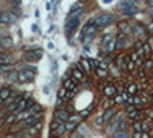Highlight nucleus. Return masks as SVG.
<instances>
[{"mask_svg":"<svg viewBox=\"0 0 153 138\" xmlns=\"http://www.w3.org/2000/svg\"><path fill=\"white\" fill-rule=\"evenodd\" d=\"M98 29H100V28H98L95 23H92V25L86 23V26L83 28V31H81V35H80V39L83 40L84 45H89V43L94 40V37L96 35Z\"/></svg>","mask_w":153,"mask_h":138,"instance_id":"obj_1","label":"nucleus"},{"mask_svg":"<svg viewBox=\"0 0 153 138\" xmlns=\"http://www.w3.org/2000/svg\"><path fill=\"white\" fill-rule=\"evenodd\" d=\"M120 8L125 15H135L138 12V2L136 0H123L120 3Z\"/></svg>","mask_w":153,"mask_h":138,"instance_id":"obj_2","label":"nucleus"},{"mask_svg":"<svg viewBox=\"0 0 153 138\" xmlns=\"http://www.w3.org/2000/svg\"><path fill=\"white\" fill-rule=\"evenodd\" d=\"M112 22H113V15L112 14H101V15H98L95 18V25L100 28V29H103V28H106V26H109Z\"/></svg>","mask_w":153,"mask_h":138,"instance_id":"obj_3","label":"nucleus"},{"mask_svg":"<svg viewBox=\"0 0 153 138\" xmlns=\"http://www.w3.org/2000/svg\"><path fill=\"white\" fill-rule=\"evenodd\" d=\"M78 25H80V18H67L66 20V25H65V34L67 35V37H70L72 34H74V31L78 28Z\"/></svg>","mask_w":153,"mask_h":138,"instance_id":"obj_4","label":"nucleus"},{"mask_svg":"<svg viewBox=\"0 0 153 138\" xmlns=\"http://www.w3.org/2000/svg\"><path fill=\"white\" fill-rule=\"evenodd\" d=\"M121 121H124V114H118V115H116V117L112 120L110 124L107 126V132H109V134L116 132V131H118V126H120Z\"/></svg>","mask_w":153,"mask_h":138,"instance_id":"obj_5","label":"nucleus"},{"mask_svg":"<svg viewBox=\"0 0 153 138\" xmlns=\"http://www.w3.org/2000/svg\"><path fill=\"white\" fill-rule=\"evenodd\" d=\"M83 14V5L81 3H75L74 6L70 8V11L67 14V18L70 20V18H80V15Z\"/></svg>","mask_w":153,"mask_h":138,"instance_id":"obj_6","label":"nucleus"},{"mask_svg":"<svg viewBox=\"0 0 153 138\" xmlns=\"http://www.w3.org/2000/svg\"><path fill=\"white\" fill-rule=\"evenodd\" d=\"M35 77V74L28 71V69H22L19 72V83H28V81H32Z\"/></svg>","mask_w":153,"mask_h":138,"instance_id":"obj_7","label":"nucleus"},{"mask_svg":"<svg viewBox=\"0 0 153 138\" xmlns=\"http://www.w3.org/2000/svg\"><path fill=\"white\" fill-rule=\"evenodd\" d=\"M41 57H43V51L40 48L26 52V60H28V61H38Z\"/></svg>","mask_w":153,"mask_h":138,"instance_id":"obj_8","label":"nucleus"},{"mask_svg":"<svg viewBox=\"0 0 153 138\" xmlns=\"http://www.w3.org/2000/svg\"><path fill=\"white\" fill-rule=\"evenodd\" d=\"M41 117H43L41 112H40V114H35V115H32V117H29V118H26L25 121H22V123H23L25 127H32L34 124H37L38 121H41Z\"/></svg>","mask_w":153,"mask_h":138,"instance_id":"obj_9","label":"nucleus"},{"mask_svg":"<svg viewBox=\"0 0 153 138\" xmlns=\"http://www.w3.org/2000/svg\"><path fill=\"white\" fill-rule=\"evenodd\" d=\"M75 68H78L80 71H83L84 74H89L92 71V66H91V63H89V58H83L81 61H78L75 64Z\"/></svg>","mask_w":153,"mask_h":138,"instance_id":"obj_10","label":"nucleus"},{"mask_svg":"<svg viewBox=\"0 0 153 138\" xmlns=\"http://www.w3.org/2000/svg\"><path fill=\"white\" fill-rule=\"evenodd\" d=\"M55 118L58 120V121H61V123H66L67 118H69V112L66 109H58L57 114H55Z\"/></svg>","mask_w":153,"mask_h":138,"instance_id":"obj_11","label":"nucleus"},{"mask_svg":"<svg viewBox=\"0 0 153 138\" xmlns=\"http://www.w3.org/2000/svg\"><path fill=\"white\" fill-rule=\"evenodd\" d=\"M2 22L3 23H15L17 22V15L11 12H2Z\"/></svg>","mask_w":153,"mask_h":138,"instance_id":"obj_12","label":"nucleus"},{"mask_svg":"<svg viewBox=\"0 0 153 138\" xmlns=\"http://www.w3.org/2000/svg\"><path fill=\"white\" fill-rule=\"evenodd\" d=\"M72 78H74L77 83L83 81V80H84V72L80 71L78 68H74V69H72Z\"/></svg>","mask_w":153,"mask_h":138,"instance_id":"obj_13","label":"nucleus"},{"mask_svg":"<svg viewBox=\"0 0 153 138\" xmlns=\"http://www.w3.org/2000/svg\"><path fill=\"white\" fill-rule=\"evenodd\" d=\"M41 131V121H38L37 124H34L32 127H29V131H28V135L31 137V138H35L38 135V132Z\"/></svg>","mask_w":153,"mask_h":138,"instance_id":"obj_14","label":"nucleus"},{"mask_svg":"<svg viewBox=\"0 0 153 138\" xmlns=\"http://www.w3.org/2000/svg\"><path fill=\"white\" fill-rule=\"evenodd\" d=\"M115 40H116V49H123V48L127 46V39H125V34L118 35Z\"/></svg>","mask_w":153,"mask_h":138,"instance_id":"obj_15","label":"nucleus"},{"mask_svg":"<svg viewBox=\"0 0 153 138\" xmlns=\"http://www.w3.org/2000/svg\"><path fill=\"white\" fill-rule=\"evenodd\" d=\"M0 45H2V48L5 49H9L12 48V39H9V37H0Z\"/></svg>","mask_w":153,"mask_h":138,"instance_id":"obj_16","label":"nucleus"},{"mask_svg":"<svg viewBox=\"0 0 153 138\" xmlns=\"http://www.w3.org/2000/svg\"><path fill=\"white\" fill-rule=\"evenodd\" d=\"M125 64H127L125 55H120V57L116 58V68H118L120 71H124V69H125Z\"/></svg>","mask_w":153,"mask_h":138,"instance_id":"obj_17","label":"nucleus"},{"mask_svg":"<svg viewBox=\"0 0 153 138\" xmlns=\"http://www.w3.org/2000/svg\"><path fill=\"white\" fill-rule=\"evenodd\" d=\"M112 40H115L113 34H112V32H106V34L101 37V45H103V46H106L107 43H110Z\"/></svg>","mask_w":153,"mask_h":138,"instance_id":"obj_18","label":"nucleus"},{"mask_svg":"<svg viewBox=\"0 0 153 138\" xmlns=\"http://www.w3.org/2000/svg\"><path fill=\"white\" fill-rule=\"evenodd\" d=\"M127 112H129L130 118L136 121V120H138V118H136V117H138V109H135V106H133V104H129V106H127Z\"/></svg>","mask_w":153,"mask_h":138,"instance_id":"obj_19","label":"nucleus"},{"mask_svg":"<svg viewBox=\"0 0 153 138\" xmlns=\"http://www.w3.org/2000/svg\"><path fill=\"white\" fill-rule=\"evenodd\" d=\"M115 117V110L113 109H107L106 112H104V115H103V118H104V123H109V121H112V118Z\"/></svg>","mask_w":153,"mask_h":138,"instance_id":"obj_20","label":"nucleus"},{"mask_svg":"<svg viewBox=\"0 0 153 138\" xmlns=\"http://www.w3.org/2000/svg\"><path fill=\"white\" fill-rule=\"evenodd\" d=\"M75 85H77V81H75L74 78L65 80V88H66L67 91H75Z\"/></svg>","mask_w":153,"mask_h":138,"instance_id":"obj_21","label":"nucleus"},{"mask_svg":"<svg viewBox=\"0 0 153 138\" xmlns=\"http://www.w3.org/2000/svg\"><path fill=\"white\" fill-rule=\"evenodd\" d=\"M11 94H12V92H11L9 88H2V89H0V98H3V100H8L11 97Z\"/></svg>","mask_w":153,"mask_h":138,"instance_id":"obj_22","label":"nucleus"},{"mask_svg":"<svg viewBox=\"0 0 153 138\" xmlns=\"http://www.w3.org/2000/svg\"><path fill=\"white\" fill-rule=\"evenodd\" d=\"M8 81H11V83H19V72L11 71L9 74H8Z\"/></svg>","mask_w":153,"mask_h":138,"instance_id":"obj_23","label":"nucleus"},{"mask_svg":"<svg viewBox=\"0 0 153 138\" xmlns=\"http://www.w3.org/2000/svg\"><path fill=\"white\" fill-rule=\"evenodd\" d=\"M0 64H11V57L8 54L0 52Z\"/></svg>","mask_w":153,"mask_h":138,"instance_id":"obj_24","label":"nucleus"},{"mask_svg":"<svg viewBox=\"0 0 153 138\" xmlns=\"http://www.w3.org/2000/svg\"><path fill=\"white\" fill-rule=\"evenodd\" d=\"M116 49V40H112L110 43H107L106 46H104V51L107 52V54H110L112 51H115Z\"/></svg>","mask_w":153,"mask_h":138,"instance_id":"obj_25","label":"nucleus"},{"mask_svg":"<svg viewBox=\"0 0 153 138\" xmlns=\"http://www.w3.org/2000/svg\"><path fill=\"white\" fill-rule=\"evenodd\" d=\"M104 94H106V97H115V95H116L115 86H107V88H104Z\"/></svg>","mask_w":153,"mask_h":138,"instance_id":"obj_26","label":"nucleus"},{"mask_svg":"<svg viewBox=\"0 0 153 138\" xmlns=\"http://www.w3.org/2000/svg\"><path fill=\"white\" fill-rule=\"evenodd\" d=\"M11 71H12L11 64H0V74H2V75H6V74H9Z\"/></svg>","mask_w":153,"mask_h":138,"instance_id":"obj_27","label":"nucleus"},{"mask_svg":"<svg viewBox=\"0 0 153 138\" xmlns=\"http://www.w3.org/2000/svg\"><path fill=\"white\" fill-rule=\"evenodd\" d=\"M118 26H120V29H121L124 34H129V32H132V28H130L127 23H125V22H120V23H118Z\"/></svg>","mask_w":153,"mask_h":138,"instance_id":"obj_28","label":"nucleus"},{"mask_svg":"<svg viewBox=\"0 0 153 138\" xmlns=\"http://www.w3.org/2000/svg\"><path fill=\"white\" fill-rule=\"evenodd\" d=\"M113 138H130V134L127 131H116L113 134Z\"/></svg>","mask_w":153,"mask_h":138,"instance_id":"obj_29","label":"nucleus"},{"mask_svg":"<svg viewBox=\"0 0 153 138\" xmlns=\"http://www.w3.org/2000/svg\"><path fill=\"white\" fill-rule=\"evenodd\" d=\"M133 104L136 106V109H139V107H142V106H144V101H142L138 95H135V97H133Z\"/></svg>","mask_w":153,"mask_h":138,"instance_id":"obj_30","label":"nucleus"},{"mask_svg":"<svg viewBox=\"0 0 153 138\" xmlns=\"http://www.w3.org/2000/svg\"><path fill=\"white\" fill-rule=\"evenodd\" d=\"M6 123H8V124H12V123H17V114L11 112L9 115H8V118H6Z\"/></svg>","mask_w":153,"mask_h":138,"instance_id":"obj_31","label":"nucleus"},{"mask_svg":"<svg viewBox=\"0 0 153 138\" xmlns=\"http://www.w3.org/2000/svg\"><path fill=\"white\" fill-rule=\"evenodd\" d=\"M142 49H144V55H150V52H152V46H150V43H142Z\"/></svg>","mask_w":153,"mask_h":138,"instance_id":"obj_32","label":"nucleus"},{"mask_svg":"<svg viewBox=\"0 0 153 138\" xmlns=\"http://www.w3.org/2000/svg\"><path fill=\"white\" fill-rule=\"evenodd\" d=\"M66 97H67V89L63 86L60 91H58V98H61V100H66Z\"/></svg>","mask_w":153,"mask_h":138,"instance_id":"obj_33","label":"nucleus"},{"mask_svg":"<svg viewBox=\"0 0 153 138\" xmlns=\"http://www.w3.org/2000/svg\"><path fill=\"white\" fill-rule=\"evenodd\" d=\"M133 31H135V34H136L138 37H142V35H144V28H142L141 25H136Z\"/></svg>","mask_w":153,"mask_h":138,"instance_id":"obj_34","label":"nucleus"},{"mask_svg":"<svg viewBox=\"0 0 153 138\" xmlns=\"http://www.w3.org/2000/svg\"><path fill=\"white\" fill-rule=\"evenodd\" d=\"M80 120H81V117H80V115H69L67 121H70V123H78Z\"/></svg>","mask_w":153,"mask_h":138,"instance_id":"obj_35","label":"nucleus"},{"mask_svg":"<svg viewBox=\"0 0 153 138\" xmlns=\"http://www.w3.org/2000/svg\"><path fill=\"white\" fill-rule=\"evenodd\" d=\"M133 129H135V132H142V124H141L139 121H135Z\"/></svg>","mask_w":153,"mask_h":138,"instance_id":"obj_36","label":"nucleus"},{"mask_svg":"<svg viewBox=\"0 0 153 138\" xmlns=\"http://www.w3.org/2000/svg\"><path fill=\"white\" fill-rule=\"evenodd\" d=\"M123 100H124V97H123V92H121V95H118V94L115 95V100H113V103H116V104H120V103H121Z\"/></svg>","mask_w":153,"mask_h":138,"instance_id":"obj_37","label":"nucleus"},{"mask_svg":"<svg viewBox=\"0 0 153 138\" xmlns=\"http://www.w3.org/2000/svg\"><path fill=\"white\" fill-rule=\"evenodd\" d=\"M77 127V123H70V121H66V131H72V129Z\"/></svg>","mask_w":153,"mask_h":138,"instance_id":"obj_38","label":"nucleus"},{"mask_svg":"<svg viewBox=\"0 0 153 138\" xmlns=\"http://www.w3.org/2000/svg\"><path fill=\"white\" fill-rule=\"evenodd\" d=\"M60 124H61V121H58V120H55V121H54V123H51V131H55V129H57Z\"/></svg>","mask_w":153,"mask_h":138,"instance_id":"obj_39","label":"nucleus"},{"mask_svg":"<svg viewBox=\"0 0 153 138\" xmlns=\"http://www.w3.org/2000/svg\"><path fill=\"white\" fill-rule=\"evenodd\" d=\"M118 131H127V123H125V121H121L120 126H118Z\"/></svg>","mask_w":153,"mask_h":138,"instance_id":"obj_40","label":"nucleus"},{"mask_svg":"<svg viewBox=\"0 0 153 138\" xmlns=\"http://www.w3.org/2000/svg\"><path fill=\"white\" fill-rule=\"evenodd\" d=\"M5 138H23V134H9V135H6Z\"/></svg>","mask_w":153,"mask_h":138,"instance_id":"obj_41","label":"nucleus"},{"mask_svg":"<svg viewBox=\"0 0 153 138\" xmlns=\"http://www.w3.org/2000/svg\"><path fill=\"white\" fill-rule=\"evenodd\" d=\"M95 124H96V127H100L101 124H104V118H103V117H98L96 121H95Z\"/></svg>","mask_w":153,"mask_h":138,"instance_id":"obj_42","label":"nucleus"},{"mask_svg":"<svg viewBox=\"0 0 153 138\" xmlns=\"http://www.w3.org/2000/svg\"><path fill=\"white\" fill-rule=\"evenodd\" d=\"M75 97V91H67V97H66V100H72Z\"/></svg>","mask_w":153,"mask_h":138,"instance_id":"obj_43","label":"nucleus"},{"mask_svg":"<svg viewBox=\"0 0 153 138\" xmlns=\"http://www.w3.org/2000/svg\"><path fill=\"white\" fill-rule=\"evenodd\" d=\"M127 92H129V94H135V92H136V86H135V85H130Z\"/></svg>","mask_w":153,"mask_h":138,"instance_id":"obj_44","label":"nucleus"},{"mask_svg":"<svg viewBox=\"0 0 153 138\" xmlns=\"http://www.w3.org/2000/svg\"><path fill=\"white\" fill-rule=\"evenodd\" d=\"M146 68L147 69H153V60H147L146 61Z\"/></svg>","mask_w":153,"mask_h":138,"instance_id":"obj_45","label":"nucleus"},{"mask_svg":"<svg viewBox=\"0 0 153 138\" xmlns=\"http://www.w3.org/2000/svg\"><path fill=\"white\" fill-rule=\"evenodd\" d=\"M149 129H150V126H149L147 123L142 124V132H149Z\"/></svg>","mask_w":153,"mask_h":138,"instance_id":"obj_46","label":"nucleus"},{"mask_svg":"<svg viewBox=\"0 0 153 138\" xmlns=\"http://www.w3.org/2000/svg\"><path fill=\"white\" fill-rule=\"evenodd\" d=\"M133 138H142V134H141V132H135V134H133Z\"/></svg>","mask_w":153,"mask_h":138,"instance_id":"obj_47","label":"nucleus"},{"mask_svg":"<svg viewBox=\"0 0 153 138\" xmlns=\"http://www.w3.org/2000/svg\"><path fill=\"white\" fill-rule=\"evenodd\" d=\"M144 75H146V74H144V71H142V69H139V77H141V78H144Z\"/></svg>","mask_w":153,"mask_h":138,"instance_id":"obj_48","label":"nucleus"},{"mask_svg":"<svg viewBox=\"0 0 153 138\" xmlns=\"http://www.w3.org/2000/svg\"><path fill=\"white\" fill-rule=\"evenodd\" d=\"M48 48H49V49H54V43L49 42V43H48Z\"/></svg>","mask_w":153,"mask_h":138,"instance_id":"obj_49","label":"nucleus"},{"mask_svg":"<svg viewBox=\"0 0 153 138\" xmlns=\"http://www.w3.org/2000/svg\"><path fill=\"white\" fill-rule=\"evenodd\" d=\"M142 138H150V137L147 135V132H144V134H142Z\"/></svg>","mask_w":153,"mask_h":138,"instance_id":"obj_50","label":"nucleus"},{"mask_svg":"<svg viewBox=\"0 0 153 138\" xmlns=\"http://www.w3.org/2000/svg\"><path fill=\"white\" fill-rule=\"evenodd\" d=\"M149 6H150V8H153V0H149Z\"/></svg>","mask_w":153,"mask_h":138,"instance_id":"obj_51","label":"nucleus"},{"mask_svg":"<svg viewBox=\"0 0 153 138\" xmlns=\"http://www.w3.org/2000/svg\"><path fill=\"white\" fill-rule=\"evenodd\" d=\"M110 2H112V0H103V3H106V5H107V3H110Z\"/></svg>","mask_w":153,"mask_h":138,"instance_id":"obj_52","label":"nucleus"},{"mask_svg":"<svg viewBox=\"0 0 153 138\" xmlns=\"http://www.w3.org/2000/svg\"><path fill=\"white\" fill-rule=\"evenodd\" d=\"M149 12H150V15L153 17V8H150V11H149Z\"/></svg>","mask_w":153,"mask_h":138,"instance_id":"obj_53","label":"nucleus"},{"mask_svg":"<svg viewBox=\"0 0 153 138\" xmlns=\"http://www.w3.org/2000/svg\"><path fill=\"white\" fill-rule=\"evenodd\" d=\"M77 138H83V137H81V135H80V134H78V135H77Z\"/></svg>","mask_w":153,"mask_h":138,"instance_id":"obj_54","label":"nucleus"},{"mask_svg":"<svg viewBox=\"0 0 153 138\" xmlns=\"http://www.w3.org/2000/svg\"><path fill=\"white\" fill-rule=\"evenodd\" d=\"M0 22H2V12H0Z\"/></svg>","mask_w":153,"mask_h":138,"instance_id":"obj_55","label":"nucleus"},{"mask_svg":"<svg viewBox=\"0 0 153 138\" xmlns=\"http://www.w3.org/2000/svg\"><path fill=\"white\" fill-rule=\"evenodd\" d=\"M83 2H86V0H80V3H83Z\"/></svg>","mask_w":153,"mask_h":138,"instance_id":"obj_56","label":"nucleus"},{"mask_svg":"<svg viewBox=\"0 0 153 138\" xmlns=\"http://www.w3.org/2000/svg\"><path fill=\"white\" fill-rule=\"evenodd\" d=\"M35 138H37V137H35Z\"/></svg>","mask_w":153,"mask_h":138,"instance_id":"obj_57","label":"nucleus"}]
</instances>
